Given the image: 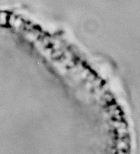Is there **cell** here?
<instances>
[{
	"label": "cell",
	"mask_w": 140,
	"mask_h": 154,
	"mask_svg": "<svg viewBox=\"0 0 140 154\" xmlns=\"http://www.w3.org/2000/svg\"><path fill=\"white\" fill-rule=\"evenodd\" d=\"M9 17L8 16L7 13L6 12H1L0 13V26H4L7 25L9 22Z\"/></svg>",
	"instance_id": "obj_1"
}]
</instances>
